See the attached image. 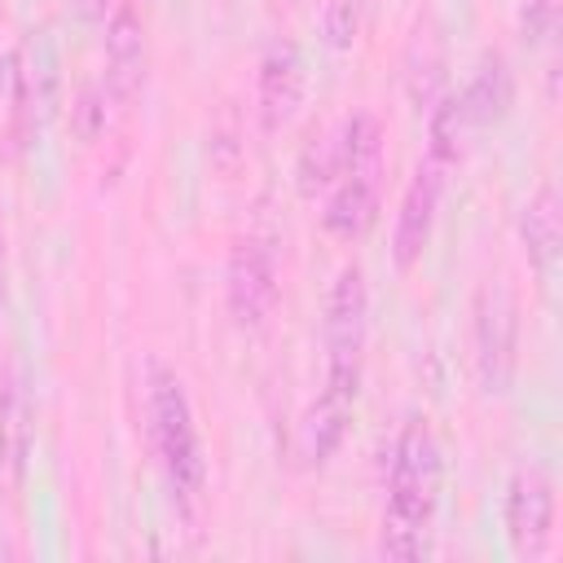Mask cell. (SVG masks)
I'll return each instance as SVG.
<instances>
[{
    "mask_svg": "<svg viewBox=\"0 0 563 563\" xmlns=\"http://www.w3.org/2000/svg\"><path fill=\"white\" fill-rule=\"evenodd\" d=\"M550 18H554V0H528V4H523V26H528L532 35H545Z\"/></svg>",
    "mask_w": 563,
    "mask_h": 563,
    "instance_id": "cell-18",
    "label": "cell"
},
{
    "mask_svg": "<svg viewBox=\"0 0 563 563\" xmlns=\"http://www.w3.org/2000/svg\"><path fill=\"white\" fill-rule=\"evenodd\" d=\"M334 176H339V132L303 145V154H299V189L303 194L330 189Z\"/></svg>",
    "mask_w": 563,
    "mask_h": 563,
    "instance_id": "cell-16",
    "label": "cell"
},
{
    "mask_svg": "<svg viewBox=\"0 0 563 563\" xmlns=\"http://www.w3.org/2000/svg\"><path fill=\"white\" fill-rule=\"evenodd\" d=\"M101 44H106V88L119 101H132L145 79V18L132 0H110L106 22H101Z\"/></svg>",
    "mask_w": 563,
    "mask_h": 563,
    "instance_id": "cell-8",
    "label": "cell"
},
{
    "mask_svg": "<svg viewBox=\"0 0 563 563\" xmlns=\"http://www.w3.org/2000/svg\"><path fill=\"white\" fill-rule=\"evenodd\" d=\"M31 383L22 356H4L0 365V493L13 497L26 479L31 457Z\"/></svg>",
    "mask_w": 563,
    "mask_h": 563,
    "instance_id": "cell-7",
    "label": "cell"
},
{
    "mask_svg": "<svg viewBox=\"0 0 563 563\" xmlns=\"http://www.w3.org/2000/svg\"><path fill=\"white\" fill-rule=\"evenodd\" d=\"M224 299L238 325H264L277 303V255L264 238H242L229 251L224 268Z\"/></svg>",
    "mask_w": 563,
    "mask_h": 563,
    "instance_id": "cell-6",
    "label": "cell"
},
{
    "mask_svg": "<svg viewBox=\"0 0 563 563\" xmlns=\"http://www.w3.org/2000/svg\"><path fill=\"white\" fill-rule=\"evenodd\" d=\"M361 31V0H325L321 9V35L330 48H352Z\"/></svg>",
    "mask_w": 563,
    "mask_h": 563,
    "instance_id": "cell-17",
    "label": "cell"
},
{
    "mask_svg": "<svg viewBox=\"0 0 563 563\" xmlns=\"http://www.w3.org/2000/svg\"><path fill=\"white\" fill-rule=\"evenodd\" d=\"M466 132H471V123L462 114L457 92H444L427 114V163H435L440 172L457 167L466 154Z\"/></svg>",
    "mask_w": 563,
    "mask_h": 563,
    "instance_id": "cell-15",
    "label": "cell"
},
{
    "mask_svg": "<svg viewBox=\"0 0 563 563\" xmlns=\"http://www.w3.org/2000/svg\"><path fill=\"white\" fill-rule=\"evenodd\" d=\"M352 405H356V396L330 391V387H321V396L312 400V409L303 418V449L317 466L339 453V444L347 435V422H352Z\"/></svg>",
    "mask_w": 563,
    "mask_h": 563,
    "instance_id": "cell-14",
    "label": "cell"
},
{
    "mask_svg": "<svg viewBox=\"0 0 563 563\" xmlns=\"http://www.w3.org/2000/svg\"><path fill=\"white\" fill-rule=\"evenodd\" d=\"M303 101V53L295 48V40H273L260 57V75H255V110L260 123L268 132L286 128L295 119Z\"/></svg>",
    "mask_w": 563,
    "mask_h": 563,
    "instance_id": "cell-10",
    "label": "cell"
},
{
    "mask_svg": "<svg viewBox=\"0 0 563 563\" xmlns=\"http://www.w3.org/2000/svg\"><path fill=\"white\" fill-rule=\"evenodd\" d=\"M440 501V440L427 418H405L391 440L387 466V510H383V554L418 559L427 545V523Z\"/></svg>",
    "mask_w": 563,
    "mask_h": 563,
    "instance_id": "cell-1",
    "label": "cell"
},
{
    "mask_svg": "<svg viewBox=\"0 0 563 563\" xmlns=\"http://www.w3.org/2000/svg\"><path fill=\"white\" fill-rule=\"evenodd\" d=\"M321 334H325V387L356 396L365 339H369V286H365L361 264H343L334 273Z\"/></svg>",
    "mask_w": 563,
    "mask_h": 563,
    "instance_id": "cell-3",
    "label": "cell"
},
{
    "mask_svg": "<svg viewBox=\"0 0 563 563\" xmlns=\"http://www.w3.org/2000/svg\"><path fill=\"white\" fill-rule=\"evenodd\" d=\"M519 242L528 251V264L541 282L554 277V264H559V242H563V229H559V194L554 185H541L528 202H523V216H519Z\"/></svg>",
    "mask_w": 563,
    "mask_h": 563,
    "instance_id": "cell-13",
    "label": "cell"
},
{
    "mask_svg": "<svg viewBox=\"0 0 563 563\" xmlns=\"http://www.w3.org/2000/svg\"><path fill=\"white\" fill-rule=\"evenodd\" d=\"M145 418H150V440L167 471V484L176 488V497L194 501L207 484V457H202L185 383L158 361H150V374H145Z\"/></svg>",
    "mask_w": 563,
    "mask_h": 563,
    "instance_id": "cell-2",
    "label": "cell"
},
{
    "mask_svg": "<svg viewBox=\"0 0 563 563\" xmlns=\"http://www.w3.org/2000/svg\"><path fill=\"white\" fill-rule=\"evenodd\" d=\"M506 541L519 559H541L554 537V479L545 466H519L506 484Z\"/></svg>",
    "mask_w": 563,
    "mask_h": 563,
    "instance_id": "cell-5",
    "label": "cell"
},
{
    "mask_svg": "<svg viewBox=\"0 0 563 563\" xmlns=\"http://www.w3.org/2000/svg\"><path fill=\"white\" fill-rule=\"evenodd\" d=\"M440 189H444V172L422 158V167L413 172V180L400 194V211H396V229H391V260H396V268H413L422 260V251L431 242V229H435Z\"/></svg>",
    "mask_w": 563,
    "mask_h": 563,
    "instance_id": "cell-9",
    "label": "cell"
},
{
    "mask_svg": "<svg viewBox=\"0 0 563 563\" xmlns=\"http://www.w3.org/2000/svg\"><path fill=\"white\" fill-rule=\"evenodd\" d=\"M475 378L484 396H501L519 365V303L510 286L484 282L475 295Z\"/></svg>",
    "mask_w": 563,
    "mask_h": 563,
    "instance_id": "cell-4",
    "label": "cell"
},
{
    "mask_svg": "<svg viewBox=\"0 0 563 563\" xmlns=\"http://www.w3.org/2000/svg\"><path fill=\"white\" fill-rule=\"evenodd\" d=\"M378 176H383V163H343L339 167V176L330 185V198L321 207L325 233H334L339 242H352V238H361L374 224Z\"/></svg>",
    "mask_w": 563,
    "mask_h": 563,
    "instance_id": "cell-11",
    "label": "cell"
},
{
    "mask_svg": "<svg viewBox=\"0 0 563 563\" xmlns=\"http://www.w3.org/2000/svg\"><path fill=\"white\" fill-rule=\"evenodd\" d=\"M457 101H462V114H466L471 128L501 123L510 101H515V75L506 66V57L501 53H484L475 75H471V84L457 92Z\"/></svg>",
    "mask_w": 563,
    "mask_h": 563,
    "instance_id": "cell-12",
    "label": "cell"
}]
</instances>
